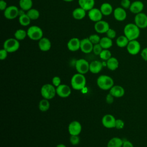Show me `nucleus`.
I'll use <instances>...</instances> for the list:
<instances>
[{
	"label": "nucleus",
	"mask_w": 147,
	"mask_h": 147,
	"mask_svg": "<svg viewBox=\"0 0 147 147\" xmlns=\"http://www.w3.org/2000/svg\"><path fill=\"white\" fill-rule=\"evenodd\" d=\"M123 33L129 41L137 40L140 34V29L134 23H129L125 26Z\"/></svg>",
	"instance_id": "obj_1"
},
{
	"label": "nucleus",
	"mask_w": 147,
	"mask_h": 147,
	"mask_svg": "<svg viewBox=\"0 0 147 147\" xmlns=\"http://www.w3.org/2000/svg\"><path fill=\"white\" fill-rule=\"evenodd\" d=\"M86 84V79L83 74H76L74 75L71 80V84L75 90H81L84 88Z\"/></svg>",
	"instance_id": "obj_2"
},
{
	"label": "nucleus",
	"mask_w": 147,
	"mask_h": 147,
	"mask_svg": "<svg viewBox=\"0 0 147 147\" xmlns=\"http://www.w3.org/2000/svg\"><path fill=\"white\" fill-rule=\"evenodd\" d=\"M98 87L103 90H108L114 85V80L110 76L106 75L99 76L96 80Z\"/></svg>",
	"instance_id": "obj_3"
},
{
	"label": "nucleus",
	"mask_w": 147,
	"mask_h": 147,
	"mask_svg": "<svg viewBox=\"0 0 147 147\" xmlns=\"http://www.w3.org/2000/svg\"><path fill=\"white\" fill-rule=\"evenodd\" d=\"M28 37L33 41H39L43 37V31L42 29L37 25H32L27 29Z\"/></svg>",
	"instance_id": "obj_4"
},
{
	"label": "nucleus",
	"mask_w": 147,
	"mask_h": 147,
	"mask_svg": "<svg viewBox=\"0 0 147 147\" xmlns=\"http://www.w3.org/2000/svg\"><path fill=\"white\" fill-rule=\"evenodd\" d=\"M41 96L46 99L49 100L53 99L56 94V90L55 87L51 84H45L41 88Z\"/></svg>",
	"instance_id": "obj_5"
},
{
	"label": "nucleus",
	"mask_w": 147,
	"mask_h": 147,
	"mask_svg": "<svg viewBox=\"0 0 147 147\" xmlns=\"http://www.w3.org/2000/svg\"><path fill=\"white\" fill-rule=\"evenodd\" d=\"M20 44L18 40L14 38H9L6 39L3 44V48L6 50L9 53L15 52L18 50Z\"/></svg>",
	"instance_id": "obj_6"
},
{
	"label": "nucleus",
	"mask_w": 147,
	"mask_h": 147,
	"mask_svg": "<svg viewBox=\"0 0 147 147\" xmlns=\"http://www.w3.org/2000/svg\"><path fill=\"white\" fill-rule=\"evenodd\" d=\"M20 14V10L14 5H10L3 11L4 17L9 20L16 18Z\"/></svg>",
	"instance_id": "obj_7"
},
{
	"label": "nucleus",
	"mask_w": 147,
	"mask_h": 147,
	"mask_svg": "<svg viewBox=\"0 0 147 147\" xmlns=\"http://www.w3.org/2000/svg\"><path fill=\"white\" fill-rule=\"evenodd\" d=\"M75 68L78 73L84 75L90 71V63L84 59H79L75 62Z\"/></svg>",
	"instance_id": "obj_8"
},
{
	"label": "nucleus",
	"mask_w": 147,
	"mask_h": 147,
	"mask_svg": "<svg viewBox=\"0 0 147 147\" xmlns=\"http://www.w3.org/2000/svg\"><path fill=\"white\" fill-rule=\"evenodd\" d=\"M134 24L141 29L147 28V15L144 13L136 14L134 17Z\"/></svg>",
	"instance_id": "obj_9"
},
{
	"label": "nucleus",
	"mask_w": 147,
	"mask_h": 147,
	"mask_svg": "<svg viewBox=\"0 0 147 147\" xmlns=\"http://www.w3.org/2000/svg\"><path fill=\"white\" fill-rule=\"evenodd\" d=\"M126 49L129 54L136 55L139 53L141 51V44L137 40L129 41L126 47Z\"/></svg>",
	"instance_id": "obj_10"
},
{
	"label": "nucleus",
	"mask_w": 147,
	"mask_h": 147,
	"mask_svg": "<svg viewBox=\"0 0 147 147\" xmlns=\"http://www.w3.org/2000/svg\"><path fill=\"white\" fill-rule=\"evenodd\" d=\"M109 24L104 20H100L96 22H95L94 28L95 31L99 34L106 33L107 31L110 29Z\"/></svg>",
	"instance_id": "obj_11"
},
{
	"label": "nucleus",
	"mask_w": 147,
	"mask_h": 147,
	"mask_svg": "<svg viewBox=\"0 0 147 147\" xmlns=\"http://www.w3.org/2000/svg\"><path fill=\"white\" fill-rule=\"evenodd\" d=\"M87 15L89 19L94 22H96L100 20H102L103 16L100 9L95 7H93L88 11Z\"/></svg>",
	"instance_id": "obj_12"
},
{
	"label": "nucleus",
	"mask_w": 147,
	"mask_h": 147,
	"mask_svg": "<svg viewBox=\"0 0 147 147\" xmlns=\"http://www.w3.org/2000/svg\"><path fill=\"white\" fill-rule=\"evenodd\" d=\"M94 44L90 41L88 37L80 40V49L84 53H90L92 52Z\"/></svg>",
	"instance_id": "obj_13"
},
{
	"label": "nucleus",
	"mask_w": 147,
	"mask_h": 147,
	"mask_svg": "<svg viewBox=\"0 0 147 147\" xmlns=\"http://www.w3.org/2000/svg\"><path fill=\"white\" fill-rule=\"evenodd\" d=\"M116 119L111 114H106L105 115L102 119V123L104 127L111 129L114 128L115 126Z\"/></svg>",
	"instance_id": "obj_14"
},
{
	"label": "nucleus",
	"mask_w": 147,
	"mask_h": 147,
	"mask_svg": "<svg viewBox=\"0 0 147 147\" xmlns=\"http://www.w3.org/2000/svg\"><path fill=\"white\" fill-rule=\"evenodd\" d=\"M56 94L61 98H67L69 96L71 93L70 87L67 84H61L56 88Z\"/></svg>",
	"instance_id": "obj_15"
},
{
	"label": "nucleus",
	"mask_w": 147,
	"mask_h": 147,
	"mask_svg": "<svg viewBox=\"0 0 147 147\" xmlns=\"http://www.w3.org/2000/svg\"><path fill=\"white\" fill-rule=\"evenodd\" d=\"M68 132L70 135H78L82 131V125L78 121H72L68 125Z\"/></svg>",
	"instance_id": "obj_16"
},
{
	"label": "nucleus",
	"mask_w": 147,
	"mask_h": 147,
	"mask_svg": "<svg viewBox=\"0 0 147 147\" xmlns=\"http://www.w3.org/2000/svg\"><path fill=\"white\" fill-rule=\"evenodd\" d=\"M113 16L118 21H123L126 20L127 17V13L126 10L122 7H117L113 11Z\"/></svg>",
	"instance_id": "obj_17"
},
{
	"label": "nucleus",
	"mask_w": 147,
	"mask_h": 147,
	"mask_svg": "<svg viewBox=\"0 0 147 147\" xmlns=\"http://www.w3.org/2000/svg\"><path fill=\"white\" fill-rule=\"evenodd\" d=\"M67 47L68 49L71 52L78 51L80 47V40L77 37H72L68 40Z\"/></svg>",
	"instance_id": "obj_18"
},
{
	"label": "nucleus",
	"mask_w": 147,
	"mask_h": 147,
	"mask_svg": "<svg viewBox=\"0 0 147 147\" xmlns=\"http://www.w3.org/2000/svg\"><path fill=\"white\" fill-rule=\"evenodd\" d=\"M38 45L40 51L42 52H47L50 50L52 44L50 40L48 38L43 37L38 41Z\"/></svg>",
	"instance_id": "obj_19"
},
{
	"label": "nucleus",
	"mask_w": 147,
	"mask_h": 147,
	"mask_svg": "<svg viewBox=\"0 0 147 147\" xmlns=\"http://www.w3.org/2000/svg\"><path fill=\"white\" fill-rule=\"evenodd\" d=\"M144 3L140 1H135L131 2L129 10L133 14H137L141 13L144 9Z\"/></svg>",
	"instance_id": "obj_20"
},
{
	"label": "nucleus",
	"mask_w": 147,
	"mask_h": 147,
	"mask_svg": "<svg viewBox=\"0 0 147 147\" xmlns=\"http://www.w3.org/2000/svg\"><path fill=\"white\" fill-rule=\"evenodd\" d=\"M115 98H121L125 94L124 88L119 85H114L110 90V92Z\"/></svg>",
	"instance_id": "obj_21"
},
{
	"label": "nucleus",
	"mask_w": 147,
	"mask_h": 147,
	"mask_svg": "<svg viewBox=\"0 0 147 147\" xmlns=\"http://www.w3.org/2000/svg\"><path fill=\"white\" fill-rule=\"evenodd\" d=\"M87 11L82 8L81 7H78L74 9L72 12V17L76 20H83L86 16Z\"/></svg>",
	"instance_id": "obj_22"
},
{
	"label": "nucleus",
	"mask_w": 147,
	"mask_h": 147,
	"mask_svg": "<svg viewBox=\"0 0 147 147\" xmlns=\"http://www.w3.org/2000/svg\"><path fill=\"white\" fill-rule=\"evenodd\" d=\"M103 68L102 63L99 60H94L90 63V71L92 74H98Z\"/></svg>",
	"instance_id": "obj_23"
},
{
	"label": "nucleus",
	"mask_w": 147,
	"mask_h": 147,
	"mask_svg": "<svg viewBox=\"0 0 147 147\" xmlns=\"http://www.w3.org/2000/svg\"><path fill=\"white\" fill-rule=\"evenodd\" d=\"M78 4L80 7L88 11L94 7L95 0H78Z\"/></svg>",
	"instance_id": "obj_24"
},
{
	"label": "nucleus",
	"mask_w": 147,
	"mask_h": 147,
	"mask_svg": "<svg viewBox=\"0 0 147 147\" xmlns=\"http://www.w3.org/2000/svg\"><path fill=\"white\" fill-rule=\"evenodd\" d=\"M100 10L103 16H108L113 13L114 9L112 5L108 2L103 3L100 6Z\"/></svg>",
	"instance_id": "obj_25"
},
{
	"label": "nucleus",
	"mask_w": 147,
	"mask_h": 147,
	"mask_svg": "<svg viewBox=\"0 0 147 147\" xmlns=\"http://www.w3.org/2000/svg\"><path fill=\"white\" fill-rule=\"evenodd\" d=\"M106 64L109 69L111 71H115L119 67V61L117 58L111 57L106 61Z\"/></svg>",
	"instance_id": "obj_26"
},
{
	"label": "nucleus",
	"mask_w": 147,
	"mask_h": 147,
	"mask_svg": "<svg viewBox=\"0 0 147 147\" xmlns=\"http://www.w3.org/2000/svg\"><path fill=\"white\" fill-rule=\"evenodd\" d=\"M103 49H109L113 46V40L112 39L109 38L107 36L101 37L100 42L99 43Z\"/></svg>",
	"instance_id": "obj_27"
},
{
	"label": "nucleus",
	"mask_w": 147,
	"mask_h": 147,
	"mask_svg": "<svg viewBox=\"0 0 147 147\" xmlns=\"http://www.w3.org/2000/svg\"><path fill=\"white\" fill-rule=\"evenodd\" d=\"M32 20L30 19L26 13H20L18 16V22L22 26H28Z\"/></svg>",
	"instance_id": "obj_28"
},
{
	"label": "nucleus",
	"mask_w": 147,
	"mask_h": 147,
	"mask_svg": "<svg viewBox=\"0 0 147 147\" xmlns=\"http://www.w3.org/2000/svg\"><path fill=\"white\" fill-rule=\"evenodd\" d=\"M19 6L21 10L27 11L32 8L33 1L32 0H20Z\"/></svg>",
	"instance_id": "obj_29"
},
{
	"label": "nucleus",
	"mask_w": 147,
	"mask_h": 147,
	"mask_svg": "<svg viewBox=\"0 0 147 147\" xmlns=\"http://www.w3.org/2000/svg\"><path fill=\"white\" fill-rule=\"evenodd\" d=\"M123 140L119 137H113L111 138L107 145V147H122Z\"/></svg>",
	"instance_id": "obj_30"
},
{
	"label": "nucleus",
	"mask_w": 147,
	"mask_h": 147,
	"mask_svg": "<svg viewBox=\"0 0 147 147\" xmlns=\"http://www.w3.org/2000/svg\"><path fill=\"white\" fill-rule=\"evenodd\" d=\"M129 42V39L124 34L118 37L115 41L117 45L119 48L126 47Z\"/></svg>",
	"instance_id": "obj_31"
},
{
	"label": "nucleus",
	"mask_w": 147,
	"mask_h": 147,
	"mask_svg": "<svg viewBox=\"0 0 147 147\" xmlns=\"http://www.w3.org/2000/svg\"><path fill=\"white\" fill-rule=\"evenodd\" d=\"M14 37L18 41H21L24 40L27 36V31L22 29H18L16 30L14 33Z\"/></svg>",
	"instance_id": "obj_32"
},
{
	"label": "nucleus",
	"mask_w": 147,
	"mask_h": 147,
	"mask_svg": "<svg viewBox=\"0 0 147 147\" xmlns=\"http://www.w3.org/2000/svg\"><path fill=\"white\" fill-rule=\"evenodd\" d=\"M27 15L29 16L31 20H36L40 17L39 11L34 8H32L26 11Z\"/></svg>",
	"instance_id": "obj_33"
},
{
	"label": "nucleus",
	"mask_w": 147,
	"mask_h": 147,
	"mask_svg": "<svg viewBox=\"0 0 147 147\" xmlns=\"http://www.w3.org/2000/svg\"><path fill=\"white\" fill-rule=\"evenodd\" d=\"M49 107L50 104L48 100L44 98L43 99H41L38 103V109L40 111L42 112L47 111L49 109Z\"/></svg>",
	"instance_id": "obj_34"
},
{
	"label": "nucleus",
	"mask_w": 147,
	"mask_h": 147,
	"mask_svg": "<svg viewBox=\"0 0 147 147\" xmlns=\"http://www.w3.org/2000/svg\"><path fill=\"white\" fill-rule=\"evenodd\" d=\"M99 56L102 60H105V61H107L110 57H112L111 53L110 51H109V49H103Z\"/></svg>",
	"instance_id": "obj_35"
},
{
	"label": "nucleus",
	"mask_w": 147,
	"mask_h": 147,
	"mask_svg": "<svg viewBox=\"0 0 147 147\" xmlns=\"http://www.w3.org/2000/svg\"><path fill=\"white\" fill-rule=\"evenodd\" d=\"M88 38L90 41L94 45L99 43L101 37L97 34H92L88 37Z\"/></svg>",
	"instance_id": "obj_36"
},
{
	"label": "nucleus",
	"mask_w": 147,
	"mask_h": 147,
	"mask_svg": "<svg viewBox=\"0 0 147 147\" xmlns=\"http://www.w3.org/2000/svg\"><path fill=\"white\" fill-rule=\"evenodd\" d=\"M69 141L72 145H76L80 142V138L78 135H71L69 137Z\"/></svg>",
	"instance_id": "obj_37"
},
{
	"label": "nucleus",
	"mask_w": 147,
	"mask_h": 147,
	"mask_svg": "<svg viewBox=\"0 0 147 147\" xmlns=\"http://www.w3.org/2000/svg\"><path fill=\"white\" fill-rule=\"evenodd\" d=\"M103 49L102 48V47L100 46L99 44H96L94 45L92 52L95 55H99V54L100 53V52Z\"/></svg>",
	"instance_id": "obj_38"
},
{
	"label": "nucleus",
	"mask_w": 147,
	"mask_h": 147,
	"mask_svg": "<svg viewBox=\"0 0 147 147\" xmlns=\"http://www.w3.org/2000/svg\"><path fill=\"white\" fill-rule=\"evenodd\" d=\"M105 34H106L107 37H108L109 38H110L112 40L114 39V38H115L116 35H117L116 31L111 28H110V29L107 31V32Z\"/></svg>",
	"instance_id": "obj_39"
},
{
	"label": "nucleus",
	"mask_w": 147,
	"mask_h": 147,
	"mask_svg": "<svg viewBox=\"0 0 147 147\" xmlns=\"http://www.w3.org/2000/svg\"><path fill=\"white\" fill-rule=\"evenodd\" d=\"M131 2L130 0H121V6L122 8L126 9H129L130 6L131 5Z\"/></svg>",
	"instance_id": "obj_40"
},
{
	"label": "nucleus",
	"mask_w": 147,
	"mask_h": 147,
	"mask_svg": "<svg viewBox=\"0 0 147 147\" xmlns=\"http://www.w3.org/2000/svg\"><path fill=\"white\" fill-rule=\"evenodd\" d=\"M125 126V123L123 120L121 119H116L115 122V127L117 129H122Z\"/></svg>",
	"instance_id": "obj_41"
},
{
	"label": "nucleus",
	"mask_w": 147,
	"mask_h": 147,
	"mask_svg": "<svg viewBox=\"0 0 147 147\" xmlns=\"http://www.w3.org/2000/svg\"><path fill=\"white\" fill-rule=\"evenodd\" d=\"M52 84L55 86V87H58L60 84H61V79L60 78V77L59 76H54L52 78Z\"/></svg>",
	"instance_id": "obj_42"
},
{
	"label": "nucleus",
	"mask_w": 147,
	"mask_h": 147,
	"mask_svg": "<svg viewBox=\"0 0 147 147\" xmlns=\"http://www.w3.org/2000/svg\"><path fill=\"white\" fill-rule=\"evenodd\" d=\"M8 52L5 50L4 48H2L0 50V60H3L6 59L7 57V54Z\"/></svg>",
	"instance_id": "obj_43"
},
{
	"label": "nucleus",
	"mask_w": 147,
	"mask_h": 147,
	"mask_svg": "<svg viewBox=\"0 0 147 147\" xmlns=\"http://www.w3.org/2000/svg\"><path fill=\"white\" fill-rule=\"evenodd\" d=\"M141 56L142 59L147 61V47L144 48L141 51Z\"/></svg>",
	"instance_id": "obj_44"
},
{
	"label": "nucleus",
	"mask_w": 147,
	"mask_h": 147,
	"mask_svg": "<svg viewBox=\"0 0 147 147\" xmlns=\"http://www.w3.org/2000/svg\"><path fill=\"white\" fill-rule=\"evenodd\" d=\"M114 96L110 94H108L106 96V102L108 104H111L114 102Z\"/></svg>",
	"instance_id": "obj_45"
},
{
	"label": "nucleus",
	"mask_w": 147,
	"mask_h": 147,
	"mask_svg": "<svg viewBox=\"0 0 147 147\" xmlns=\"http://www.w3.org/2000/svg\"><path fill=\"white\" fill-rule=\"evenodd\" d=\"M7 7V3L4 0L0 1V10L1 11H4Z\"/></svg>",
	"instance_id": "obj_46"
},
{
	"label": "nucleus",
	"mask_w": 147,
	"mask_h": 147,
	"mask_svg": "<svg viewBox=\"0 0 147 147\" xmlns=\"http://www.w3.org/2000/svg\"><path fill=\"white\" fill-rule=\"evenodd\" d=\"M122 147H134L133 144L128 140H125L123 141V144Z\"/></svg>",
	"instance_id": "obj_47"
},
{
	"label": "nucleus",
	"mask_w": 147,
	"mask_h": 147,
	"mask_svg": "<svg viewBox=\"0 0 147 147\" xmlns=\"http://www.w3.org/2000/svg\"><path fill=\"white\" fill-rule=\"evenodd\" d=\"M56 147H67V146L63 144H59L56 146Z\"/></svg>",
	"instance_id": "obj_48"
},
{
	"label": "nucleus",
	"mask_w": 147,
	"mask_h": 147,
	"mask_svg": "<svg viewBox=\"0 0 147 147\" xmlns=\"http://www.w3.org/2000/svg\"><path fill=\"white\" fill-rule=\"evenodd\" d=\"M63 1L64 2H71L74 1V0H63Z\"/></svg>",
	"instance_id": "obj_49"
}]
</instances>
